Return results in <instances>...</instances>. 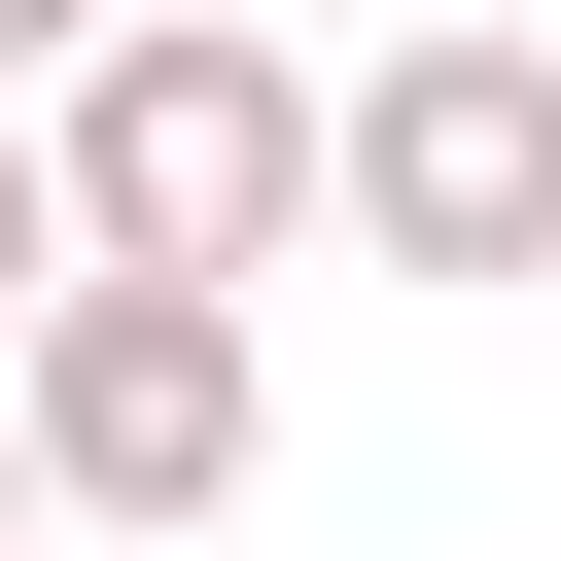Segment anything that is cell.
<instances>
[{
    "label": "cell",
    "mask_w": 561,
    "mask_h": 561,
    "mask_svg": "<svg viewBox=\"0 0 561 561\" xmlns=\"http://www.w3.org/2000/svg\"><path fill=\"white\" fill-rule=\"evenodd\" d=\"M35 140H70V245H105V280H245V316H280V245H316V70H280V35L140 0L105 70H35Z\"/></svg>",
    "instance_id": "obj_1"
},
{
    "label": "cell",
    "mask_w": 561,
    "mask_h": 561,
    "mask_svg": "<svg viewBox=\"0 0 561 561\" xmlns=\"http://www.w3.org/2000/svg\"><path fill=\"white\" fill-rule=\"evenodd\" d=\"M0 421H35V526H210L245 456H280V316L245 280H35V351H0Z\"/></svg>",
    "instance_id": "obj_2"
},
{
    "label": "cell",
    "mask_w": 561,
    "mask_h": 561,
    "mask_svg": "<svg viewBox=\"0 0 561 561\" xmlns=\"http://www.w3.org/2000/svg\"><path fill=\"white\" fill-rule=\"evenodd\" d=\"M316 210H351L386 280H561V35H526V0L386 35V70L316 105Z\"/></svg>",
    "instance_id": "obj_3"
},
{
    "label": "cell",
    "mask_w": 561,
    "mask_h": 561,
    "mask_svg": "<svg viewBox=\"0 0 561 561\" xmlns=\"http://www.w3.org/2000/svg\"><path fill=\"white\" fill-rule=\"evenodd\" d=\"M35 280H70V140L0 105V351H35Z\"/></svg>",
    "instance_id": "obj_4"
},
{
    "label": "cell",
    "mask_w": 561,
    "mask_h": 561,
    "mask_svg": "<svg viewBox=\"0 0 561 561\" xmlns=\"http://www.w3.org/2000/svg\"><path fill=\"white\" fill-rule=\"evenodd\" d=\"M105 35H140V0H0V105H35V70H105Z\"/></svg>",
    "instance_id": "obj_5"
},
{
    "label": "cell",
    "mask_w": 561,
    "mask_h": 561,
    "mask_svg": "<svg viewBox=\"0 0 561 561\" xmlns=\"http://www.w3.org/2000/svg\"><path fill=\"white\" fill-rule=\"evenodd\" d=\"M0 526H35V421H0Z\"/></svg>",
    "instance_id": "obj_6"
}]
</instances>
